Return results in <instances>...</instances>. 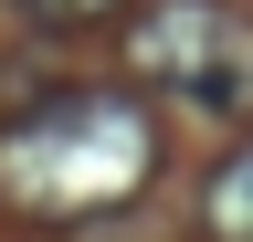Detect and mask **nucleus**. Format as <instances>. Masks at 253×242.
I'll return each mask as SVG.
<instances>
[{
  "label": "nucleus",
  "mask_w": 253,
  "mask_h": 242,
  "mask_svg": "<svg viewBox=\"0 0 253 242\" xmlns=\"http://www.w3.org/2000/svg\"><path fill=\"white\" fill-rule=\"evenodd\" d=\"M148 169H158V116L106 84L32 95L0 127V200L32 221H106L148 190Z\"/></svg>",
  "instance_id": "1"
},
{
  "label": "nucleus",
  "mask_w": 253,
  "mask_h": 242,
  "mask_svg": "<svg viewBox=\"0 0 253 242\" xmlns=\"http://www.w3.org/2000/svg\"><path fill=\"white\" fill-rule=\"evenodd\" d=\"M126 53L158 95H190L201 116H253V21L232 0H137L126 11Z\"/></svg>",
  "instance_id": "2"
},
{
  "label": "nucleus",
  "mask_w": 253,
  "mask_h": 242,
  "mask_svg": "<svg viewBox=\"0 0 253 242\" xmlns=\"http://www.w3.org/2000/svg\"><path fill=\"white\" fill-rule=\"evenodd\" d=\"M201 210H211V232H221V242H253V147H232V158L211 169Z\"/></svg>",
  "instance_id": "3"
},
{
  "label": "nucleus",
  "mask_w": 253,
  "mask_h": 242,
  "mask_svg": "<svg viewBox=\"0 0 253 242\" xmlns=\"http://www.w3.org/2000/svg\"><path fill=\"white\" fill-rule=\"evenodd\" d=\"M11 11L32 32H106V21H126L137 0H11Z\"/></svg>",
  "instance_id": "4"
}]
</instances>
